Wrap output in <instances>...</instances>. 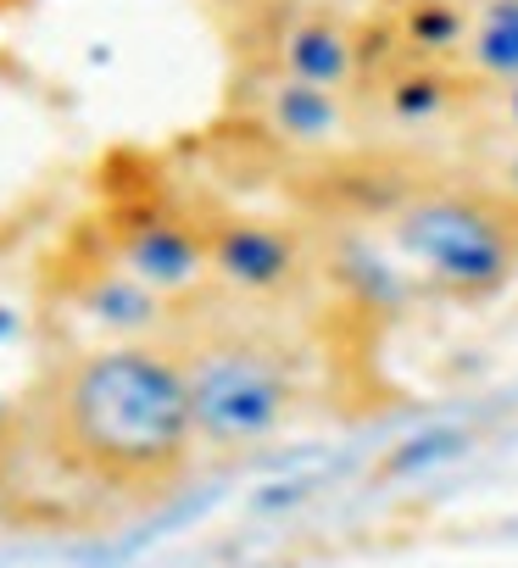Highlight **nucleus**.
<instances>
[{
  "label": "nucleus",
  "mask_w": 518,
  "mask_h": 568,
  "mask_svg": "<svg viewBox=\"0 0 518 568\" xmlns=\"http://www.w3.org/2000/svg\"><path fill=\"white\" fill-rule=\"evenodd\" d=\"M51 296L95 341H156V335H173V324L184 313L167 296H156L151 284H140L134 273H123L90 229L68 245L62 278L51 284Z\"/></svg>",
  "instance_id": "nucleus-6"
},
{
  "label": "nucleus",
  "mask_w": 518,
  "mask_h": 568,
  "mask_svg": "<svg viewBox=\"0 0 518 568\" xmlns=\"http://www.w3.org/2000/svg\"><path fill=\"white\" fill-rule=\"evenodd\" d=\"M463 7H468V0H463Z\"/></svg>",
  "instance_id": "nucleus-15"
},
{
  "label": "nucleus",
  "mask_w": 518,
  "mask_h": 568,
  "mask_svg": "<svg viewBox=\"0 0 518 568\" xmlns=\"http://www.w3.org/2000/svg\"><path fill=\"white\" fill-rule=\"evenodd\" d=\"M263 68L302 79V84H318V90L357 95L368 79V18H346L335 7H296L280 23Z\"/></svg>",
  "instance_id": "nucleus-8"
},
{
  "label": "nucleus",
  "mask_w": 518,
  "mask_h": 568,
  "mask_svg": "<svg viewBox=\"0 0 518 568\" xmlns=\"http://www.w3.org/2000/svg\"><path fill=\"white\" fill-rule=\"evenodd\" d=\"M34 413L57 463L112 496H162L201 457L184 363L167 335L62 352L34 390Z\"/></svg>",
  "instance_id": "nucleus-1"
},
{
  "label": "nucleus",
  "mask_w": 518,
  "mask_h": 568,
  "mask_svg": "<svg viewBox=\"0 0 518 568\" xmlns=\"http://www.w3.org/2000/svg\"><path fill=\"white\" fill-rule=\"evenodd\" d=\"M251 118L263 123L268 140L285 145V151H341L363 123L357 95L318 90V84L285 79L274 68H263L251 79Z\"/></svg>",
  "instance_id": "nucleus-9"
},
{
  "label": "nucleus",
  "mask_w": 518,
  "mask_h": 568,
  "mask_svg": "<svg viewBox=\"0 0 518 568\" xmlns=\"http://www.w3.org/2000/svg\"><path fill=\"white\" fill-rule=\"evenodd\" d=\"M468 23H474V0H379L368 34L379 51L396 57H424V62H457L468 45Z\"/></svg>",
  "instance_id": "nucleus-10"
},
{
  "label": "nucleus",
  "mask_w": 518,
  "mask_h": 568,
  "mask_svg": "<svg viewBox=\"0 0 518 568\" xmlns=\"http://www.w3.org/2000/svg\"><path fill=\"white\" fill-rule=\"evenodd\" d=\"M490 195H501L512 212H518V140H501V151L490 156V168H485V179H479Z\"/></svg>",
  "instance_id": "nucleus-13"
},
{
  "label": "nucleus",
  "mask_w": 518,
  "mask_h": 568,
  "mask_svg": "<svg viewBox=\"0 0 518 568\" xmlns=\"http://www.w3.org/2000/svg\"><path fill=\"white\" fill-rule=\"evenodd\" d=\"M357 112L363 123H379L402 140H424L479 112V90L457 62L396 57V51H379L368 34V79L357 90Z\"/></svg>",
  "instance_id": "nucleus-7"
},
{
  "label": "nucleus",
  "mask_w": 518,
  "mask_h": 568,
  "mask_svg": "<svg viewBox=\"0 0 518 568\" xmlns=\"http://www.w3.org/2000/svg\"><path fill=\"white\" fill-rule=\"evenodd\" d=\"M463 446H468V429H463V424H429V429L407 435V440L379 463V479H413V474H429V468L451 463Z\"/></svg>",
  "instance_id": "nucleus-12"
},
{
  "label": "nucleus",
  "mask_w": 518,
  "mask_h": 568,
  "mask_svg": "<svg viewBox=\"0 0 518 568\" xmlns=\"http://www.w3.org/2000/svg\"><path fill=\"white\" fill-rule=\"evenodd\" d=\"M212 296L245 313H296L324 291V245L313 229L263 212H206Z\"/></svg>",
  "instance_id": "nucleus-4"
},
{
  "label": "nucleus",
  "mask_w": 518,
  "mask_h": 568,
  "mask_svg": "<svg viewBox=\"0 0 518 568\" xmlns=\"http://www.w3.org/2000/svg\"><path fill=\"white\" fill-rule=\"evenodd\" d=\"M173 352L190 385L201 457H251L285 440L318 402L313 352L280 313H245L201 296L173 324Z\"/></svg>",
  "instance_id": "nucleus-2"
},
{
  "label": "nucleus",
  "mask_w": 518,
  "mask_h": 568,
  "mask_svg": "<svg viewBox=\"0 0 518 568\" xmlns=\"http://www.w3.org/2000/svg\"><path fill=\"white\" fill-rule=\"evenodd\" d=\"M479 112H485V123H490L501 140H518V84L479 95Z\"/></svg>",
  "instance_id": "nucleus-14"
},
{
  "label": "nucleus",
  "mask_w": 518,
  "mask_h": 568,
  "mask_svg": "<svg viewBox=\"0 0 518 568\" xmlns=\"http://www.w3.org/2000/svg\"><path fill=\"white\" fill-rule=\"evenodd\" d=\"M457 68L474 79L479 95L518 84V0H474V23Z\"/></svg>",
  "instance_id": "nucleus-11"
},
{
  "label": "nucleus",
  "mask_w": 518,
  "mask_h": 568,
  "mask_svg": "<svg viewBox=\"0 0 518 568\" xmlns=\"http://www.w3.org/2000/svg\"><path fill=\"white\" fill-rule=\"evenodd\" d=\"M374 229L435 302L490 307L518 284V212L474 179L402 184Z\"/></svg>",
  "instance_id": "nucleus-3"
},
{
  "label": "nucleus",
  "mask_w": 518,
  "mask_h": 568,
  "mask_svg": "<svg viewBox=\"0 0 518 568\" xmlns=\"http://www.w3.org/2000/svg\"><path fill=\"white\" fill-rule=\"evenodd\" d=\"M90 234L106 245V256L123 273L151 284V291L167 296L173 307H190V302L212 296V278H206V212L201 206H184L179 195H162V190L112 195L101 206V217L90 223Z\"/></svg>",
  "instance_id": "nucleus-5"
}]
</instances>
